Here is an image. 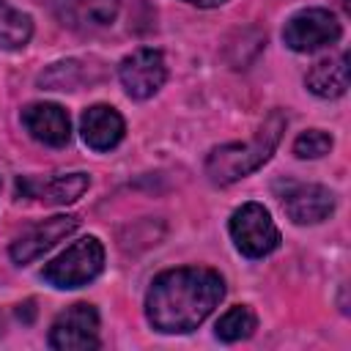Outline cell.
<instances>
[{"label": "cell", "instance_id": "6da1fadb", "mask_svg": "<svg viewBox=\"0 0 351 351\" xmlns=\"http://www.w3.org/2000/svg\"><path fill=\"white\" fill-rule=\"evenodd\" d=\"M225 296V280L206 266H178L154 277L145 293V318L162 335L197 329Z\"/></svg>", "mask_w": 351, "mask_h": 351}, {"label": "cell", "instance_id": "7a4b0ae2", "mask_svg": "<svg viewBox=\"0 0 351 351\" xmlns=\"http://www.w3.org/2000/svg\"><path fill=\"white\" fill-rule=\"evenodd\" d=\"M285 123H288V118L280 110H271L266 115V121L261 123V129L252 134V140H247L244 145L241 143H228V145L214 148L206 159L208 181L225 186V184H233V181L255 173L261 165L269 162V156L280 145Z\"/></svg>", "mask_w": 351, "mask_h": 351}, {"label": "cell", "instance_id": "3957f363", "mask_svg": "<svg viewBox=\"0 0 351 351\" xmlns=\"http://www.w3.org/2000/svg\"><path fill=\"white\" fill-rule=\"evenodd\" d=\"M104 269V247L96 236H85L66 247L55 261H49L41 269V277L52 288H82L90 280H96Z\"/></svg>", "mask_w": 351, "mask_h": 351}, {"label": "cell", "instance_id": "277c9868", "mask_svg": "<svg viewBox=\"0 0 351 351\" xmlns=\"http://www.w3.org/2000/svg\"><path fill=\"white\" fill-rule=\"evenodd\" d=\"M228 228L236 250L247 258H266L282 241L269 208L261 203H244L241 208H236L230 214Z\"/></svg>", "mask_w": 351, "mask_h": 351}, {"label": "cell", "instance_id": "5b68a950", "mask_svg": "<svg viewBox=\"0 0 351 351\" xmlns=\"http://www.w3.org/2000/svg\"><path fill=\"white\" fill-rule=\"evenodd\" d=\"M343 27L337 16L326 8H304L296 11L285 27H282V41L293 52H315L321 47H332L340 38Z\"/></svg>", "mask_w": 351, "mask_h": 351}, {"label": "cell", "instance_id": "8992f818", "mask_svg": "<svg viewBox=\"0 0 351 351\" xmlns=\"http://www.w3.org/2000/svg\"><path fill=\"white\" fill-rule=\"evenodd\" d=\"M49 346L58 351H90L99 348V313L88 302H77L58 313L49 326Z\"/></svg>", "mask_w": 351, "mask_h": 351}, {"label": "cell", "instance_id": "52a82bcc", "mask_svg": "<svg viewBox=\"0 0 351 351\" xmlns=\"http://www.w3.org/2000/svg\"><path fill=\"white\" fill-rule=\"evenodd\" d=\"M118 80L132 99H151L167 80V66L159 49L143 47L126 55L118 66Z\"/></svg>", "mask_w": 351, "mask_h": 351}, {"label": "cell", "instance_id": "ba28073f", "mask_svg": "<svg viewBox=\"0 0 351 351\" xmlns=\"http://www.w3.org/2000/svg\"><path fill=\"white\" fill-rule=\"evenodd\" d=\"M77 228H80V217L77 214H58V217L41 219V222H36L33 228H27L22 236H16L11 241L8 255H11L14 263L25 266V263L41 258L47 250H52L66 236H71Z\"/></svg>", "mask_w": 351, "mask_h": 351}, {"label": "cell", "instance_id": "9c48e42d", "mask_svg": "<svg viewBox=\"0 0 351 351\" xmlns=\"http://www.w3.org/2000/svg\"><path fill=\"white\" fill-rule=\"evenodd\" d=\"M282 211L296 225H318L335 211V192L321 184H296L285 181V192H280Z\"/></svg>", "mask_w": 351, "mask_h": 351}, {"label": "cell", "instance_id": "30bf717a", "mask_svg": "<svg viewBox=\"0 0 351 351\" xmlns=\"http://www.w3.org/2000/svg\"><path fill=\"white\" fill-rule=\"evenodd\" d=\"M63 27L101 30L115 22L121 0H38Z\"/></svg>", "mask_w": 351, "mask_h": 351}, {"label": "cell", "instance_id": "8fae6325", "mask_svg": "<svg viewBox=\"0 0 351 351\" xmlns=\"http://www.w3.org/2000/svg\"><path fill=\"white\" fill-rule=\"evenodd\" d=\"M22 126L27 134L44 145L60 148L71 140V121L69 112L55 101H33L22 110Z\"/></svg>", "mask_w": 351, "mask_h": 351}, {"label": "cell", "instance_id": "7c38bea8", "mask_svg": "<svg viewBox=\"0 0 351 351\" xmlns=\"http://www.w3.org/2000/svg\"><path fill=\"white\" fill-rule=\"evenodd\" d=\"M80 132L88 148L93 151H112L126 132V123L121 118V112L110 104H93L82 112L80 118Z\"/></svg>", "mask_w": 351, "mask_h": 351}, {"label": "cell", "instance_id": "4fadbf2b", "mask_svg": "<svg viewBox=\"0 0 351 351\" xmlns=\"http://www.w3.org/2000/svg\"><path fill=\"white\" fill-rule=\"evenodd\" d=\"M88 184H90L88 173H66V176H52L47 181L19 178L16 181V189L25 197H36L41 203L63 206V203H74L77 197H82V192L88 189Z\"/></svg>", "mask_w": 351, "mask_h": 351}, {"label": "cell", "instance_id": "5bb4252c", "mask_svg": "<svg viewBox=\"0 0 351 351\" xmlns=\"http://www.w3.org/2000/svg\"><path fill=\"white\" fill-rule=\"evenodd\" d=\"M304 85L310 93L321 99H337L348 90V55L337 52L329 58H321L304 77Z\"/></svg>", "mask_w": 351, "mask_h": 351}, {"label": "cell", "instance_id": "9a60e30c", "mask_svg": "<svg viewBox=\"0 0 351 351\" xmlns=\"http://www.w3.org/2000/svg\"><path fill=\"white\" fill-rule=\"evenodd\" d=\"M33 36V19L0 0V49H22Z\"/></svg>", "mask_w": 351, "mask_h": 351}, {"label": "cell", "instance_id": "2e32d148", "mask_svg": "<svg viewBox=\"0 0 351 351\" xmlns=\"http://www.w3.org/2000/svg\"><path fill=\"white\" fill-rule=\"evenodd\" d=\"M85 80L90 82V71L85 69L82 60H60V63H52L38 77V85L49 90H77Z\"/></svg>", "mask_w": 351, "mask_h": 351}, {"label": "cell", "instance_id": "e0dca14e", "mask_svg": "<svg viewBox=\"0 0 351 351\" xmlns=\"http://www.w3.org/2000/svg\"><path fill=\"white\" fill-rule=\"evenodd\" d=\"M258 326V318L252 313V307L247 304H236L230 307L219 321H217V337L225 343H236V340H247Z\"/></svg>", "mask_w": 351, "mask_h": 351}, {"label": "cell", "instance_id": "ac0fdd59", "mask_svg": "<svg viewBox=\"0 0 351 351\" xmlns=\"http://www.w3.org/2000/svg\"><path fill=\"white\" fill-rule=\"evenodd\" d=\"M332 151V134L324 129H307L293 140V154L299 159H321Z\"/></svg>", "mask_w": 351, "mask_h": 351}, {"label": "cell", "instance_id": "d6986e66", "mask_svg": "<svg viewBox=\"0 0 351 351\" xmlns=\"http://www.w3.org/2000/svg\"><path fill=\"white\" fill-rule=\"evenodd\" d=\"M184 3H192V5H197V8H217V5H222V3H228V0H184Z\"/></svg>", "mask_w": 351, "mask_h": 351}]
</instances>
